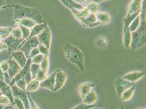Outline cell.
Segmentation results:
<instances>
[{
	"label": "cell",
	"mask_w": 146,
	"mask_h": 109,
	"mask_svg": "<svg viewBox=\"0 0 146 109\" xmlns=\"http://www.w3.org/2000/svg\"><path fill=\"white\" fill-rule=\"evenodd\" d=\"M8 6L13 9V20L22 19H29L35 21L36 24H42L45 22L43 20V17L39 11L35 8L23 6L18 4L7 6V7Z\"/></svg>",
	"instance_id": "cell-1"
},
{
	"label": "cell",
	"mask_w": 146,
	"mask_h": 109,
	"mask_svg": "<svg viewBox=\"0 0 146 109\" xmlns=\"http://www.w3.org/2000/svg\"><path fill=\"white\" fill-rule=\"evenodd\" d=\"M64 49L68 60L78 67L82 73H85L84 54L81 50L68 42L66 43Z\"/></svg>",
	"instance_id": "cell-2"
},
{
	"label": "cell",
	"mask_w": 146,
	"mask_h": 109,
	"mask_svg": "<svg viewBox=\"0 0 146 109\" xmlns=\"http://www.w3.org/2000/svg\"><path fill=\"white\" fill-rule=\"evenodd\" d=\"M40 42L36 36H34L26 40L21 46L19 50L24 54L27 59L29 58V56L31 50L33 49L38 47Z\"/></svg>",
	"instance_id": "cell-3"
},
{
	"label": "cell",
	"mask_w": 146,
	"mask_h": 109,
	"mask_svg": "<svg viewBox=\"0 0 146 109\" xmlns=\"http://www.w3.org/2000/svg\"><path fill=\"white\" fill-rule=\"evenodd\" d=\"M11 88L14 98L19 99L23 102L24 104L25 109H30V104L26 91L21 90L15 84L11 86Z\"/></svg>",
	"instance_id": "cell-4"
},
{
	"label": "cell",
	"mask_w": 146,
	"mask_h": 109,
	"mask_svg": "<svg viewBox=\"0 0 146 109\" xmlns=\"http://www.w3.org/2000/svg\"><path fill=\"white\" fill-rule=\"evenodd\" d=\"M25 41L23 38L17 39L9 35L4 40L3 42L6 44L7 49L11 53L13 51L19 50Z\"/></svg>",
	"instance_id": "cell-5"
},
{
	"label": "cell",
	"mask_w": 146,
	"mask_h": 109,
	"mask_svg": "<svg viewBox=\"0 0 146 109\" xmlns=\"http://www.w3.org/2000/svg\"><path fill=\"white\" fill-rule=\"evenodd\" d=\"M134 85H135L134 83L128 81L127 80L122 78V77L116 79L115 82V86L116 88L118 98L119 99L121 97L122 93L124 91H126Z\"/></svg>",
	"instance_id": "cell-6"
},
{
	"label": "cell",
	"mask_w": 146,
	"mask_h": 109,
	"mask_svg": "<svg viewBox=\"0 0 146 109\" xmlns=\"http://www.w3.org/2000/svg\"><path fill=\"white\" fill-rule=\"evenodd\" d=\"M40 44L44 45L48 49H50L51 42V33L48 26L36 36Z\"/></svg>",
	"instance_id": "cell-7"
},
{
	"label": "cell",
	"mask_w": 146,
	"mask_h": 109,
	"mask_svg": "<svg viewBox=\"0 0 146 109\" xmlns=\"http://www.w3.org/2000/svg\"><path fill=\"white\" fill-rule=\"evenodd\" d=\"M67 81V75L61 70H57L55 75V83L53 92L60 90L66 84Z\"/></svg>",
	"instance_id": "cell-8"
},
{
	"label": "cell",
	"mask_w": 146,
	"mask_h": 109,
	"mask_svg": "<svg viewBox=\"0 0 146 109\" xmlns=\"http://www.w3.org/2000/svg\"><path fill=\"white\" fill-rule=\"evenodd\" d=\"M9 63V67L7 73L12 81V79L22 69L18 64L13 58L8 60Z\"/></svg>",
	"instance_id": "cell-9"
},
{
	"label": "cell",
	"mask_w": 146,
	"mask_h": 109,
	"mask_svg": "<svg viewBox=\"0 0 146 109\" xmlns=\"http://www.w3.org/2000/svg\"><path fill=\"white\" fill-rule=\"evenodd\" d=\"M0 91L2 94H4L8 98L11 104L14 105V98L13 96L11 86L8 85L4 81H2L0 80Z\"/></svg>",
	"instance_id": "cell-10"
},
{
	"label": "cell",
	"mask_w": 146,
	"mask_h": 109,
	"mask_svg": "<svg viewBox=\"0 0 146 109\" xmlns=\"http://www.w3.org/2000/svg\"><path fill=\"white\" fill-rule=\"evenodd\" d=\"M56 71L40 82V87L53 91L55 83Z\"/></svg>",
	"instance_id": "cell-11"
},
{
	"label": "cell",
	"mask_w": 146,
	"mask_h": 109,
	"mask_svg": "<svg viewBox=\"0 0 146 109\" xmlns=\"http://www.w3.org/2000/svg\"><path fill=\"white\" fill-rule=\"evenodd\" d=\"M11 54L13 58L16 61V62L20 66V67L21 68L24 67L28 59L26 58L24 54L22 51H21L20 50L15 51L12 52Z\"/></svg>",
	"instance_id": "cell-12"
},
{
	"label": "cell",
	"mask_w": 146,
	"mask_h": 109,
	"mask_svg": "<svg viewBox=\"0 0 146 109\" xmlns=\"http://www.w3.org/2000/svg\"><path fill=\"white\" fill-rule=\"evenodd\" d=\"M143 0H132L128 7V13L127 16L141 13Z\"/></svg>",
	"instance_id": "cell-13"
},
{
	"label": "cell",
	"mask_w": 146,
	"mask_h": 109,
	"mask_svg": "<svg viewBox=\"0 0 146 109\" xmlns=\"http://www.w3.org/2000/svg\"><path fill=\"white\" fill-rule=\"evenodd\" d=\"M144 75L145 73L143 72H133L124 75L122 78L128 81L134 83L141 79Z\"/></svg>",
	"instance_id": "cell-14"
},
{
	"label": "cell",
	"mask_w": 146,
	"mask_h": 109,
	"mask_svg": "<svg viewBox=\"0 0 146 109\" xmlns=\"http://www.w3.org/2000/svg\"><path fill=\"white\" fill-rule=\"evenodd\" d=\"M95 86L94 84L91 82H84L80 85L79 91L82 99H83L86 95L92 90V88L95 87Z\"/></svg>",
	"instance_id": "cell-15"
},
{
	"label": "cell",
	"mask_w": 146,
	"mask_h": 109,
	"mask_svg": "<svg viewBox=\"0 0 146 109\" xmlns=\"http://www.w3.org/2000/svg\"><path fill=\"white\" fill-rule=\"evenodd\" d=\"M82 99L84 104L88 105H91L97 101L98 97L96 93L92 90L86 95Z\"/></svg>",
	"instance_id": "cell-16"
},
{
	"label": "cell",
	"mask_w": 146,
	"mask_h": 109,
	"mask_svg": "<svg viewBox=\"0 0 146 109\" xmlns=\"http://www.w3.org/2000/svg\"><path fill=\"white\" fill-rule=\"evenodd\" d=\"M13 23L15 24L18 25H21L23 26L26 27L29 29H32L36 24V23L29 19H18L15 20H13Z\"/></svg>",
	"instance_id": "cell-17"
},
{
	"label": "cell",
	"mask_w": 146,
	"mask_h": 109,
	"mask_svg": "<svg viewBox=\"0 0 146 109\" xmlns=\"http://www.w3.org/2000/svg\"><path fill=\"white\" fill-rule=\"evenodd\" d=\"M48 25L45 22L42 24H36L34 27L31 29V34L29 38L33 37L36 36L39 33H40Z\"/></svg>",
	"instance_id": "cell-18"
},
{
	"label": "cell",
	"mask_w": 146,
	"mask_h": 109,
	"mask_svg": "<svg viewBox=\"0 0 146 109\" xmlns=\"http://www.w3.org/2000/svg\"><path fill=\"white\" fill-rule=\"evenodd\" d=\"M96 16L97 22L100 24H106L110 22L111 18L109 13L99 12L96 14Z\"/></svg>",
	"instance_id": "cell-19"
},
{
	"label": "cell",
	"mask_w": 146,
	"mask_h": 109,
	"mask_svg": "<svg viewBox=\"0 0 146 109\" xmlns=\"http://www.w3.org/2000/svg\"><path fill=\"white\" fill-rule=\"evenodd\" d=\"M123 35L124 45L126 48H129L130 47L131 40V33L129 30V27H124Z\"/></svg>",
	"instance_id": "cell-20"
},
{
	"label": "cell",
	"mask_w": 146,
	"mask_h": 109,
	"mask_svg": "<svg viewBox=\"0 0 146 109\" xmlns=\"http://www.w3.org/2000/svg\"><path fill=\"white\" fill-rule=\"evenodd\" d=\"M135 91V85L133 86L126 91H124L121 95L119 99L122 102H126L129 100L134 95Z\"/></svg>",
	"instance_id": "cell-21"
},
{
	"label": "cell",
	"mask_w": 146,
	"mask_h": 109,
	"mask_svg": "<svg viewBox=\"0 0 146 109\" xmlns=\"http://www.w3.org/2000/svg\"><path fill=\"white\" fill-rule=\"evenodd\" d=\"M40 82L36 79L32 80L27 85L26 88V92H35L39 89L40 87Z\"/></svg>",
	"instance_id": "cell-22"
},
{
	"label": "cell",
	"mask_w": 146,
	"mask_h": 109,
	"mask_svg": "<svg viewBox=\"0 0 146 109\" xmlns=\"http://www.w3.org/2000/svg\"><path fill=\"white\" fill-rule=\"evenodd\" d=\"M65 6L72 10H81L84 8L81 5L74 2L73 0H65Z\"/></svg>",
	"instance_id": "cell-23"
},
{
	"label": "cell",
	"mask_w": 146,
	"mask_h": 109,
	"mask_svg": "<svg viewBox=\"0 0 146 109\" xmlns=\"http://www.w3.org/2000/svg\"><path fill=\"white\" fill-rule=\"evenodd\" d=\"M12 27H0V39L4 41L9 36L12 31Z\"/></svg>",
	"instance_id": "cell-24"
},
{
	"label": "cell",
	"mask_w": 146,
	"mask_h": 109,
	"mask_svg": "<svg viewBox=\"0 0 146 109\" xmlns=\"http://www.w3.org/2000/svg\"><path fill=\"white\" fill-rule=\"evenodd\" d=\"M140 24V14L134 19V20L131 23V24L129 26V30L131 32V33L134 32V31L136 30Z\"/></svg>",
	"instance_id": "cell-25"
},
{
	"label": "cell",
	"mask_w": 146,
	"mask_h": 109,
	"mask_svg": "<svg viewBox=\"0 0 146 109\" xmlns=\"http://www.w3.org/2000/svg\"><path fill=\"white\" fill-rule=\"evenodd\" d=\"M40 69V64L31 63L30 67V71L33 80L36 78V75Z\"/></svg>",
	"instance_id": "cell-26"
},
{
	"label": "cell",
	"mask_w": 146,
	"mask_h": 109,
	"mask_svg": "<svg viewBox=\"0 0 146 109\" xmlns=\"http://www.w3.org/2000/svg\"><path fill=\"white\" fill-rule=\"evenodd\" d=\"M86 8L91 13H93L94 14H96L97 13L99 12L100 9V6L97 3H96L94 2H91L88 3L87 7H86Z\"/></svg>",
	"instance_id": "cell-27"
},
{
	"label": "cell",
	"mask_w": 146,
	"mask_h": 109,
	"mask_svg": "<svg viewBox=\"0 0 146 109\" xmlns=\"http://www.w3.org/2000/svg\"><path fill=\"white\" fill-rule=\"evenodd\" d=\"M49 66V56L44 55L43 60L40 64V69L43 71L48 73Z\"/></svg>",
	"instance_id": "cell-28"
},
{
	"label": "cell",
	"mask_w": 146,
	"mask_h": 109,
	"mask_svg": "<svg viewBox=\"0 0 146 109\" xmlns=\"http://www.w3.org/2000/svg\"><path fill=\"white\" fill-rule=\"evenodd\" d=\"M19 27H20V30L21 31L22 35H23V38L24 40H27L29 38L31 34V31L30 29L27 28L24 26L19 25Z\"/></svg>",
	"instance_id": "cell-29"
},
{
	"label": "cell",
	"mask_w": 146,
	"mask_h": 109,
	"mask_svg": "<svg viewBox=\"0 0 146 109\" xmlns=\"http://www.w3.org/2000/svg\"><path fill=\"white\" fill-rule=\"evenodd\" d=\"M11 36L17 38V39H21L23 38V35L21 33V31L20 30L19 27H17L16 28H13L12 31L10 34Z\"/></svg>",
	"instance_id": "cell-30"
},
{
	"label": "cell",
	"mask_w": 146,
	"mask_h": 109,
	"mask_svg": "<svg viewBox=\"0 0 146 109\" xmlns=\"http://www.w3.org/2000/svg\"><path fill=\"white\" fill-rule=\"evenodd\" d=\"M15 85H16L19 88H20L21 90L26 91V88L27 86V84H26V82L25 79H20L18 81H17L15 83Z\"/></svg>",
	"instance_id": "cell-31"
},
{
	"label": "cell",
	"mask_w": 146,
	"mask_h": 109,
	"mask_svg": "<svg viewBox=\"0 0 146 109\" xmlns=\"http://www.w3.org/2000/svg\"><path fill=\"white\" fill-rule=\"evenodd\" d=\"M43 54H37L36 56H34L33 57L31 58V63H36V64H40L42 61L43 60V57H44Z\"/></svg>",
	"instance_id": "cell-32"
},
{
	"label": "cell",
	"mask_w": 146,
	"mask_h": 109,
	"mask_svg": "<svg viewBox=\"0 0 146 109\" xmlns=\"http://www.w3.org/2000/svg\"><path fill=\"white\" fill-rule=\"evenodd\" d=\"M46 77H47V73L40 69L37 74L36 78L35 79L37 80L38 81H39V82H41L45 79Z\"/></svg>",
	"instance_id": "cell-33"
},
{
	"label": "cell",
	"mask_w": 146,
	"mask_h": 109,
	"mask_svg": "<svg viewBox=\"0 0 146 109\" xmlns=\"http://www.w3.org/2000/svg\"><path fill=\"white\" fill-rule=\"evenodd\" d=\"M0 104L6 106V105L11 104V103L8 97H6L3 94H1L0 95Z\"/></svg>",
	"instance_id": "cell-34"
},
{
	"label": "cell",
	"mask_w": 146,
	"mask_h": 109,
	"mask_svg": "<svg viewBox=\"0 0 146 109\" xmlns=\"http://www.w3.org/2000/svg\"><path fill=\"white\" fill-rule=\"evenodd\" d=\"M96 106H100L99 105H86L85 104L83 103V104H81L80 105L76 106L75 107H74L72 109H92L94 107H96Z\"/></svg>",
	"instance_id": "cell-35"
},
{
	"label": "cell",
	"mask_w": 146,
	"mask_h": 109,
	"mask_svg": "<svg viewBox=\"0 0 146 109\" xmlns=\"http://www.w3.org/2000/svg\"><path fill=\"white\" fill-rule=\"evenodd\" d=\"M38 48L39 49L40 54H43V55H46V56H49V49L47 48L46 47H45L44 45H43L42 44H40Z\"/></svg>",
	"instance_id": "cell-36"
},
{
	"label": "cell",
	"mask_w": 146,
	"mask_h": 109,
	"mask_svg": "<svg viewBox=\"0 0 146 109\" xmlns=\"http://www.w3.org/2000/svg\"><path fill=\"white\" fill-rule=\"evenodd\" d=\"M0 67H1V69H2V70L3 73L7 72L8 69V67H9V63H8V60L2 61L0 63Z\"/></svg>",
	"instance_id": "cell-37"
},
{
	"label": "cell",
	"mask_w": 146,
	"mask_h": 109,
	"mask_svg": "<svg viewBox=\"0 0 146 109\" xmlns=\"http://www.w3.org/2000/svg\"><path fill=\"white\" fill-rule=\"evenodd\" d=\"M28 98H29V102L30 104V109H40L39 106L36 105V103L33 101V100L31 98L30 96L28 95Z\"/></svg>",
	"instance_id": "cell-38"
},
{
	"label": "cell",
	"mask_w": 146,
	"mask_h": 109,
	"mask_svg": "<svg viewBox=\"0 0 146 109\" xmlns=\"http://www.w3.org/2000/svg\"><path fill=\"white\" fill-rule=\"evenodd\" d=\"M40 52L39 50V49L38 47L35 48L33 49L31 51L30 56H29V58H31L32 57H33L34 56H36L37 54H39Z\"/></svg>",
	"instance_id": "cell-39"
},
{
	"label": "cell",
	"mask_w": 146,
	"mask_h": 109,
	"mask_svg": "<svg viewBox=\"0 0 146 109\" xmlns=\"http://www.w3.org/2000/svg\"><path fill=\"white\" fill-rule=\"evenodd\" d=\"M3 75H4V81L8 85L11 86V80L10 79V78H9L7 72L3 73Z\"/></svg>",
	"instance_id": "cell-40"
},
{
	"label": "cell",
	"mask_w": 146,
	"mask_h": 109,
	"mask_svg": "<svg viewBox=\"0 0 146 109\" xmlns=\"http://www.w3.org/2000/svg\"><path fill=\"white\" fill-rule=\"evenodd\" d=\"M7 49V46L6 45V44L4 42H0V52Z\"/></svg>",
	"instance_id": "cell-41"
},
{
	"label": "cell",
	"mask_w": 146,
	"mask_h": 109,
	"mask_svg": "<svg viewBox=\"0 0 146 109\" xmlns=\"http://www.w3.org/2000/svg\"><path fill=\"white\" fill-rule=\"evenodd\" d=\"M2 109H17L16 107L14 106V105L9 104L8 105H6Z\"/></svg>",
	"instance_id": "cell-42"
},
{
	"label": "cell",
	"mask_w": 146,
	"mask_h": 109,
	"mask_svg": "<svg viewBox=\"0 0 146 109\" xmlns=\"http://www.w3.org/2000/svg\"><path fill=\"white\" fill-rule=\"evenodd\" d=\"M0 80L2 81H4V75H3V72H2L1 67H0Z\"/></svg>",
	"instance_id": "cell-43"
},
{
	"label": "cell",
	"mask_w": 146,
	"mask_h": 109,
	"mask_svg": "<svg viewBox=\"0 0 146 109\" xmlns=\"http://www.w3.org/2000/svg\"><path fill=\"white\" fill-rule=\"evenodd\" d=\"M5 5V0H0V9H3V7Z\"/></svg>",
	"instance_id": "cell-44"
},
{
	"label": "cell",
	"mask_w": 146,
	"mask_h": 109,
	"mask_svg": "<svg viewBox=\"0 0 146 109\" xmlns=\"http://www.w3.org/2000/svg\"><path fill=\"white\" fill-rule=\"evenodd\" d=\"M104 1H106V0H93V2H94L96 3H98L102 2H103Z\"/></svg>",
	"instance_id": "cell-45"
},
{
	"label": "cell",
	"mask_w": 146,
	"mask_h": 109,
	"mask_svg": "<svg viewBox=\"0 0 146 109\" xmlns=\"http://www.w3.org/2000/svg\"><path fill=\"white\" fill-rule=\"evenodd\" d=\"M74 2L78 3H82V0H73Z\"/></svg>",
	"instance_id": "cell-46"
},
{
	"label": "cell",
	"mask_w": 146,
	"mask_h": 109,
	"mask_svg": "<svg viewBox=\"0 0 146 109\" xmlns=\"http://www.w3.org/2000/svg\"><path fill=\"white\" fill-rule=\"evenodd\" d=\"M5 106V105H1L0 104V109H2Z\"/></svg>",
	"instance_id": "cell-47"
},
{
	"label": "cell",
	"mask_w": 146,
	"mask_h": 109,
	"mask_svg": "<svg viewBox=\"0 0 146 109\" xmlns=\"http://www.w3.org/2000/svg\"><path fill=\"white\" fill-rule=\"evenodd\" d=\"M60 1L65 5V3H66V2H65V0H60Z\"/></svg>",
	"instance_id": "cell-48"
},
{
	"label": "cell",
	"mask_w": 146,
	"mask_h": 109,
	"mask_svg": "<svg viewBox=\"0 0 146 109\" xmlns=\"http://www.w3.org/2000/svg\"><path fill=\"white\" fill-rule=\"evenodd\" d=\"M119 109H124V108H123V107L122 106H121V108H120Z\"/></svg>",
	"instance_id": "cell-49"
},
{
	"label": "cell",
	"mask_w": 146,
	"mask_h": 109,
	"mask_svg": "<svg viewBox=\"0 0 146 109\" xmlns=\"http://www.w3.org/2000/svg\"><path fill=\"white\" fill-rule=\"evenodd\" d=\"M86 1H87V0H82V3H83V2H85Z\"/></svg>",
	"instance_id": "cell-50"
},
{
	"label": "cell",
	"mask_w": 146,
	"mask_h": 109,
	"mask_svg": "<svg viewBox=\"0 0 146 109\" xmlns=\"http://www.w3.org/2000/svg\"><path fill=\"white\" fill-rule=\"evenodd\" d=\"M2 94V93H1V91H0V95Z\"/></svg>",
	"instance_id": "cell-51"
},
{
	"label": "cell",
	"mask_w": 146,
	"mask_h": 109,
	"mask_svg": "<svg viewBox=\"0 0 146 109\" xmlns=\"http://www.w3.org/2000/svg\"><path fill=\"white\" fill-rule=\"evenodd\" d=\"M145 109V108H142V109Z\"/></svg>",
	"instance_id": "cell-52"
},
{
	"label": "cell",
	"mask_w": 146,
	"mask_h": 109,
	"mask_svg": "<svg viewBox=\"0 0 146 109\" xmlns=\"http://www.w3.org/2000/svg\"><path fill=\"white\" fill-rule=\"evenodd\" d=\"M1 41H1V39H0V42H1Z\"/></svg>",
	"instance_id": "cell-53"
},
{
	"label": "cell",
	"mask_w": 146,
	"mask_h": 109,
	"mask_svg": "<svg viewBox=\"0 0 146 109\" xmlns=\"http://www.w3.org/2000/svg\"></svg>",
	"instance_id": "cell-54"
}]
</instances>
